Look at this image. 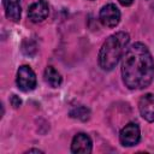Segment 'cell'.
<instances>
[{
    "instance_id": "4",
    "label": "cell",
    "mask_w": 154,
    "mask_h": 154,
    "mask_svg": "<svg viewBox=\"0 0 154 154\" xmlns=\"http://www.w3.org/2000/svg\"><path fill=\"white\" fill-rule=\"evenodd\" d=\"M141 138V132H140V128L137 124L135 123H129L126 124L120 134H119V140L120 143L125 147H132L135 144H137L140 142Z\"/></svg>"
},
{
    "instance_id": "6",
    "label": "cell",
    "mask_w": 154,
    "mask_h": 154,
    "mask_svg": "<svg viewBox=\"0 0 154 154\" xmlns=\"http://www.w3.org/2000/svg\"><path fill=\"white\" fill-rule=\"evenodd\" d=\"M49 7L46 0H37L36 2L31 4L28 10V17L32 22H42L48 17Z\"/></svg>"
},
{
    "instance_id": "1",
    "label": "cell",
    "mask_w": 154,
    "mask_h": 154,
    "mask_svg": "<svg viewBox=\"0 0 154 154\" xmlns=\"http://www.w3.org/2000/svg\"><path fill=\"white\" fill-rule=\"evenodd\" d=\"M122 77L129 89L147 88L154 77V60L147 48L141 42L131 45L123 55Z\"/></svg>"
},
{
    "instance_id": "8",
    "label": "cell",
    "mask_w": 154,
    "mask_h": 154,
    "mask_svg": "<svg viewBox=\"0 0 154 154\" xmlns=\"http://www.w3.org/2000/svg\"><path fill=\"white\" fill-rule=\"evenodd\" d=\"M141 116L147 122H154V94H146L138 101Z\"/></svg>"
},
{
    "instance_id": "13",
    "label": "cell",
    "mask_w": 154,
    "mask_h": 154,
    "mask_svg": "<svg viewBox=\"0 0 154 154\" xmlns=\"http://www.w3.org/2000/svg\"><path fill=\"white\" fill-rule=\"evenodd\" d=\"M11 105H12L14 108H18V107L22 105V100H20L17 95H12V96H11Z\"/></svg>"
},
{
    "instance_id": "7",
    "label": "cell",
    "mask_w": 154,
    "mask_h": 154,
    "mask_svg": "<svg viewBox=\"0 0 154 154\" xmlns=\"http://www.w3.org/2000/svg\"><path fill=\"white\" fill-rule=\"evenodd\" d=\"M93 148V143L90 137L87 134H77L71 143V152L72 153H82V154H88L91 152Z\"/></svg>"
},
{
    "instance_id": "3",
    "label": "cell",
    "mask_w": 154,
    "mask_h": 154,
    "mask_svg": "<svg viewBox=\"0 0 154 154\" xmlns=\"http://www.w3.org/2000/svg\"><path fill=\"white\" fill-rule=\"evenodd\" d=\"M17 85L22 91H31L36 87V75L28 65H22L17 71Z\"/></svg>"
},
{
    "instance_id": "2",
    "label": "cell",
    "mask_w": 154,
    "mask_h": 154,
    "mask_svg": "<svg viewBox=\"0 0 154 154\" xmlns=\"http://www.w3.org/2000/svg\"><path fill=\"white\" fill-rule=\"evenodd\" d=\"M130 41V36L125 31H119L111 35L103 42L99 52V65L105 71H111L117 66L120 58L125 53V48Z\"/></svg>"
},
{
    "instance_id": "15",
    "label": "cell",
    "mask_w": 154,
    "mask_h": 154,
    "mask_svg": "<svg viewBox=\"0 0 154 154\" xmlns=\"http://www.w3.org/2000/svg\"><path fill=\"white\" fill-rule=\"evenodd\" d=\"M26 153H42V152L38 150V149H29Z\"/></svg>"
},
{
    "instance_id": "14",
    "label": "cell",
    "mask_w": 154,
    "mask_h": 154,
    "mask_svg": "<svg viewBox=\"0 0 154 154\" xmlns=\"http://www.w3.org/2000/svg\"><path fill=\"white\" fill-rule=\"evenodd\" d=\"M123 6H130L132 2H134V0H118Z\"/></svg>"
},
{
    "instance_id": "12",
    "label": "cell",
    "mask_w": 154,
    "mask_h": 154,
    "mask_svg": "<svg viewBox=\"0 0 154 154\" xmlns=\"http://www.w3.org/2000/svg\"><path fill=\"white\" fill-rule=\"evenodd\" d=\"M22 52L25 55L32 57L36 53V43L32 40H24L22 43Z\"/></svg>"
},
{
    "instance_id": "10",
    "label": "cell",
    "mask_w": 154,
    "mask_h": 154,
    "mask_svg": "<svg viewBox=\"0 0 154 154\" xmlns=\"http://www.w3.org/2000/svg\"><path fill=\"white\" fill-rule=\"evenodd\" d=\"M45 81L52 88H58V87H60V84L63 82V78H61L60 73L53 66H48L45 70Z\"/></svg>"
},
{
    "instance_id": "11",
    "label": "cell",
    "mask_w": 154,
    "mask_h": 154,
    "mask_svg": "<svg viewBox=\"0 0 154 154\" xmlns=\"http://www.w3.org/2000/svg\"><path fill=\"white\" fill-rule=\"evenodd\" d=\"M70 116L72 118H76V119H79L82 122H85L89 119L90 117V111L89 108H87L85 106H77L75 108H72L70 111Z\"/></svg>"
},
{
    "instance_id": "16",
    "label": "cell",
    "mask_w": 154,
    "mask_h": 154,
    "mask_svg": "<svg viewBox=\"0 0 154 154\" xmlns=\"http://www.w3.org/2000/svg\"><path fill=\"white\" fill-rule=\"evenodd\" d=\"M152 7H153V10H154V4H153V5H152Z\"/></svg>"
},
{
    "instance_id": "9",
    "label": "cell",
    "mask_w": 154,
    "mask_h": 154,
    "mask_svg": "<svg viewBox=\"0 0 154 154\" xmlns=\"http://www.w3.org/2000/svg\"><path fill=\"white\" fill-rule=\"evenodd\" d=\"M2 5L5 8V14L7 19L12 22H18L20 19L22 7L19 0H2Z\"/></svg>"
},
{
    "instance_id": "5",
    "label": "cell",
    "mask_w": 154,
    "mask_h": 154,
    "mask_svg": "<svg viewBox=\"0 0 154 154\" xmlns=\"http://www.w3.org/2000/svg\"><path fill=\"white\" fill-rule=\"evenodd\" d=\"M100 22L107 28H114L120 22V11L114 4H107L100 11Z\"/></svg>"
}]
</instances>
